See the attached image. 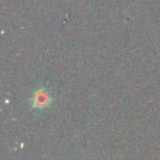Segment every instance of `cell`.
<instances>
[{
	"instance_id": "1",
	"label": "cell",
	"mask_w": 160,
	"mask_h": 160,
	"mask_svg": "<svg viewBox=\"0 0 160 160\" xmlns=\"http://www.w3.org/2000/svg\"><path fill=\"white\" fill-rule=\"evenodd\" d=\"M34 107L36 108H43L45 105L48 104L49 102V97L47 96V93L43 90L38 91V93L34 96Z\"/></svg>"
}]
</instances>
